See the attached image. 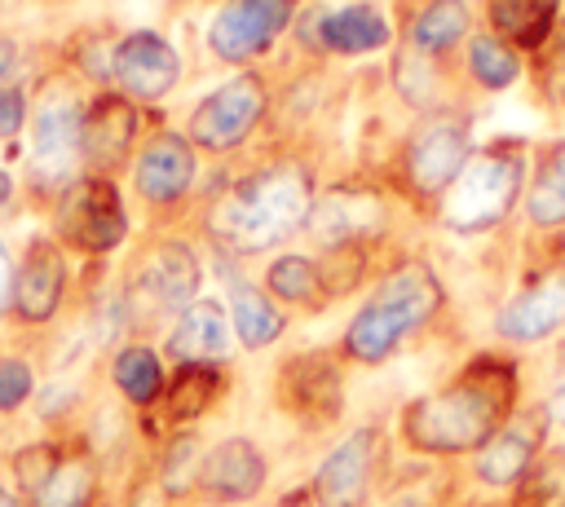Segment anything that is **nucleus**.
<instances>
[{"label": "nucleus", "instance_id": "2eb2a0df", "mask_svg": "<svg viewBox=\"0 0 565 507\" xmlns=\"http://www.w3.org/2000/svg\"><path fill=\"white\" fill-rule=\"evenodd\" d=\"M265 454L247 436H225L199 463V494L207 503H247L265 489Z\"/></svg>", "mask_w": 565, "mask_h": 507}, {"label": "nucleus", "instance_id": "ddd939ff", "mask_svg": "<svg viewBox=\"0 0 565 507\" xmlns=\"http://www.w3.org/2000/svg\"><path fill=\"white\" fill-rule=\"evenodd\" d=\"M561 326H565V265H552V269L534 273L494 317V331L512 344L547 339Z\"/></svg>", "mask_w": 565, "mask_h": 507}, {"label": "nucleus", "instance_id": "58836bf2", "mask_svg": "<svg viewBox=\"0 0 565 507\" xmlns=\"http://www.w3.org/2000/svg\"><path fill=\"white\" fill-rule=\"evenodd\" d=\"M4 198H9V172L0 168V203H4Z\"/></svg>", "mask_w": 565, "mask_h": 507}, {"label": "nucleus", "instance_id": "aec40b11", "mask_svg": "<svg viewBox=\"0 0 565 507\" xmlns=\"http://www.w3.org/2000/svg\"><path fill=\"white\" fill-rule=\"evenodd\" d=\"M230 313L216 304V300H194L177 313L172 331H168V353L172 362L181 366H194V362H221L225 348H230Z\"/></svg>", "mask_w": 565, "mask_h": 507}, {"label": "nucleus", "instance_id": "423d86ee", "mask_svg": "<svg viewBox=\"0 0 565 507\" xmlns=\"http://www.w3.org/2000/svg\"><path fill=\"white\" fill-rule=\"evenodd\" d=\"M265 106H269V88L260 75H234L225 79L221 88H212L194 110H190V123H185V137L190 145H203L212 154H225L234 145H243L256 123L265 119Z\"/></svg>", "mask_w": 565, "mask_h": 507}, {"label": "nucleus", "instance_id": "2f4dec72", "mask_svg": "<svg viewBox=\"0 0 565 507\" xmlns=\"http://www.w3.org/2000/svg\"><path fill=\"white\" fill-rule=\"evenodd\" d=\"M468 71L481 88H508L516 75H521V57L508 40H499L494 31L490 35H477L468 44Z\"/></svg>", "mask_w": 565, "mask_h": 507}, {"label": "nucleus", "instance_id": "393cba45", "mask_svg": "<svg viewBox=\"0 0 565 507\" xmlns=\"http://www.w3.org/2000/svg\"><path fill=\"white\" fill-rule=\"evenodd\" d=\"M225 375L212 362H194V366H177V375L163 384V410L172 423H194L199 414L212 410V401L221 397Z\"/></svg>", "mask_w": 565, "mask_h": 507}, {"label": "nucleus", "instance_id": "dca6fc26", "mask_svg": "<svg viewBox=\"0 0 565 507\" xmlns=\"http://www.w3.org/2000/svg\"><path fill=\"white\" fill-rule=\"evenodd\" d=\"M132 137H137V110L128 97L119 93H102L88 110H84V128H79V159L106 176L115 172L128 150H132Z\"/></svg>", "mask_w": 565, "mask_h": 507}, {"label": "nucleus", "instance_id": "4468645a", "mask_svg": "<svg viewBox=\"0 0 565 507\" xmlns=\"http://www.w3.org/2000/svg\"><path fill=\"white\" fill-rule=\"evenodd\" d=\"M115 79L124 84L128 97L137 101H159L177 88L181 79V57L177 48L154 35V31H132L115 44Z\"/></svg>", "mask_w": 565, "mask_h": 507}, {"label": "nucleus", "instance_id": "7ed1b4c3", "mask_svg": "<svg viewBox=\"0 0 565 507\" xmlns=\"http://www.w3.org/2000/svg\"><path fill=\"white\" fill-rule=\"evenodd\" d=\"M441 282L433 273V265L424 260H397L380 287L371 291V300L353 313V322L344 326V353L362 366H375L384 357H393L437 309H441Z\"/></svg>", "mask_w": 565, "mask_h": 507}, {"label": "nucleus", "instance_id": "6ab92c4d", "mask_svg": "<svg viewBox=\"0 0 565 507\" xmlns=\"http://www.w3.org/2000/svg\"><path fill=\"white\" fill-rule=\"evenodd\" d=\"M62 291H66V260L57 242L35 238L13 273V313L22 322H49L62 304Z\"/></svg>", "mask_w": 565, "mask_h": 507}, {"label": "nucleus", "instance_id": "9d476101", "mask_svg": "<svg viewBox=\"0 0 565 507\" xmlns=\"http://www.w3.org/2000/svg\"><path fill=\"white\" fill-rule=\"evenodd\" d=\"M296 0H225L207 22V48L221 62H252L291 22Z\"/></svg>", "mask_w": 565, "mask_h": 507}, {"label": "nucleus", "instance_id": "4be33fe9", "mask_svg": "<svg viewBox=\"0 0 565 507\" xmlns=\"http://www.w3.org/2000/svg\"><path fill=\"white\" fill-rule=\"evenodd\" d=\"M79 128H84V110L75 106V97L57 93L40 106L35 137H31V154L40 172H66L79 159Z\"/></svg>", "mask_w": 565, "mask_h": 507}, {"label": "nucleus", "instance_id": "4c0bfd02", "mask_svg": "<svg viewBox=\"0 0 565 507\" xmlns=\"http://www.w3.org/2000/svg\"><path fill=\"white\" fill-rule=\"evenodd\" d=\"M547 419H552V423H561V428H565V384H561V388H556V392H552V401H547Z\"/></svg>", "mask_w": 565, "mask_h": 507}, {"label": "nucleus", "instance_id": "a878e982", "mask_svg": "<svg viewBox=\"0 0 565 507\" xmlns=\"http://www.w3.org/2000/svg\"><path fill=\"white\" fill-rule=\"evenodd\" d=\"M230 326H234V335L247 344V348H269L278 335H282V326H287V317L278 313V304H274V295H265L260 287H234L230 291Z\"/></svg>", "mask_w": 565, "mask_h": 507}, {"label": "nucleus", "instance_id": "ea45409f", "mask_svg": "<svg viewBox=\"0 0 565 507\" xmlns=\"http://www.w3.org/2000/svg\"><path fill=\"white\" fill-rule=\"evenodd\" d=\"M0 507H18V498H13L9 489H0Z\"/></svg>", "mask_w": 565, "mask_h": 507}, {"label": "nucleus", "instance_id": "7c9ffc66", "mask_svg": "<svg viewBox=\"0 0 565 507\" xmlns=\"http://www.w3.org/2000/svg\"><path fill=\"white\" fill-rule=\"evenodd\" d=\"M512 507H565V450H547L516 481Z\"/></svg>", "mask_w": 565, "mask_h": 507}, {"label": "nucleus", "instance_id": "c85d7f7f", "mask_svg": "<svg viewBox=\"0 0 565 507\" xmlns=\"http://www.w3.org/2000/svg\"><path fill=\"white\" fill-rule=\"evenodd\" d=\"M110 375H115V388H119L132 406L159 401V397H163V384H168V379H163V366H159V357H154V348H146V344L119 348Z\"/></svg>", "mask_w": 565, "mask_h": 507}, {"label": "nucleus", "instance_id": "39448f33", "mask_svg": "<svg viewBox=\"0 0 565 507\" xmlns=\"http://www.w3.org/2000/svg\"><path fill=\"white\" fill-rule=\"evenodd\" d=\"M468 132L472 123L459 110H428L411 128L402 145V176L415 198H441L450 190V181L468 163Z\"/></svg>", "mask_w": 565, "mask_h": 507}, {"label": "nucleus", "instance_id": "412c9836", "mask_svg": "<svg viewBox=\"0 0 565 507\" xmlns=\"http://www.w3.org/2000/svg\"><path fill=\"white\" fill-rule=\"evenodd\" d=\"M313 26H318V48L327 53H375L393 40V26L384 18V9L375 4H344V9H331V13H313Z\"/></svg>", "mask_w": 565, "mask_h": 507}, {"label": "nucleus", "instance_id": "f257e3e1", "mask_svg": "<svg viewBox=\"0 0 565 507\" xmlns=\"http://www.w3.org/2000/svg\"><path fill=\"white\" fill-rule=\"evenodd\" d=\"M516 410V366L486 353L472 357L446 388L419 397L402 414V436L419 454L481 450Z\"/></svg>", "mask_w": 565, "mask_h": 507}, {"label": "nucleus", "instance_id": "f03ea898", "mask_svg": "<svg viewBox=\"0 0 565 507\" xmlns=\"http://www.w3.org/2000/svg\"><path fill=\"white\" fill-rule=\"evenodd\" d=\"M313 212V176L296 159L265 163L247 176H238L230 190H221L207 207V234L238 251L256 256L291 238L296 229L309 225Z\"/></svg>", "mask_w": 565, "mask_h": 507}, {"label": "nucleus", "instance_id": "5701e85b", "mask_svg": "<svg viewBox=\"0 0 565 507\" xmlns=\"http://www.w3.org/2000/svg\"><path fill=\"white\" fill-rule=\"evenodd\" d=\"M561 0H486V18L512 48H543L556 26Z\"/></svg>", "mask_w": 565, "mask_h": 507}, {"label": "nucleus", "instance_id": "c9c22d12", "mask_svg": "<svg viewBox=\"0 0 565 507\" xmlns=\"http://www.w3.org/2000/svg\"><path fill=\"white\" fill-rule=\"evenodd\" d=\"M22 110H26L22 106V93H13V88L0 93V137H13L22 128Z\"/></svg>", "mask_w": 565, "mask_h": 507}, {"label": "nucleus", "instance_id": "72a5a7b5", "mask_svg": "<svg viewBox=\"0 0 565 507\" xmlns=\"http://www.w3.org/2000/svg\"><path fill=\"white\" fill-rule=\"evenodd\" d=\"M35 392V375L22 357H0V410H18Z\"/></svg>", "mask_w": 565, "mask_h": 507}, {"label": "nucleus", "instance_id": "1a4fd4ad", "mask_svg": "<svg viewBox=\"0 0 565 507\" xmlns=\"http://www.w3.org/2000/svg\"><path fill=\"white\" fill-rule=\"evenodd\" d=\"M199 291V260L185 242H159L150 247L128 282V309L132 317H163L194 304Z\"/></svg>", "mask_w": 565, "mask_h": 507}, {"label": "nucleus", "instance_id": "f704fd0d", "mask_svg": "<svg viewBox=\"0 0 565 507\" xmlns=\"http://www.w3.org/2000/svg\"><path fill=\"white\" fill-rule=\"evenodd\" d=\"M543 88L552 101H565V40L552 48V57L543 62Z\"/></svg>", "mask_w": 565, "mask_h": 507}, {"label": "nucleus", "instance_id": "0eeeda50", "mask_svg": "<svg viewBox=\"0 0 565 507\" xmlns=\"http://www.w3.org/2000/svg\"><path fill=\"white\" fill-rule=\"evenodd\" d=\"M388 225V203L375 185L366 181H340L327 185L322 194H313V212H309V234L335 251V247H362L371 238H380Z\"/></svg>", "mask_w": 565, "mask_h": 507}, {"label": "nucleus", "instance_id": "f3484780", "mask_svg": "<svg viewBox=\"0 0 565 507\" xmlns=\"http://www.w3.org/2000/svg\"><path fill=\"white\" fill-rule=\"evenodd\" d=\"M543 428H547V410H530V414H512L481 450H477V476L486 485H516L534 459L543 454Z\"/></svg>", "mask_w": 565, "mask_h": 507}, {"label": "nucleus", "instance_id": "b1692460", "mask_svg": "<svg viewBox=\"0 0 565 507\" xmlns=\"http://www.w3.org/2000/svg\"><path fill=\"white\" fill-rule=\"evenodd\" d=\"M97 494V463L84 450L57 454L49 476L31 489V507H93Z\"/></svg>", "mask_w": 565, "mask_h": 507}, {"label": "nucleus", "instance_id": "e433bc0d", "mask_svg": "<svg viewBox=\"0 0 565 507\" xmlns=\"http://www.w3.org/2000/svg\"><path fill=\"white\" fill-rule=\"evenodd\" d=\"M13 309V265H9V251L0 242V313Z\"/></svg>", "mask_w": 565, "mask_h": 507}, {"label": "nucleus", "instance_id": "c756f323", "mask_svg": "<svg viewBox=\"0 0 565 507\" xmlns=\"http://www.w3.org/2000/svg\"><path fill=\"white\" fill-rule=\"evenodd\" d=\"M468 31V4L463 0H424L411 18V44L419 53H441Z\"/></svg>", "mask_w": 565, "mask_h": 507}, {"label": "nucleus", "instance_id": "bb28decb", "mask_svg": "<svg viewBox=\"0 0 565 507\" xmlns=\"http://www.w3.org/2000/svg\"><path fill=\"white\" fill-rule=\"evenodd\" d=\"M525 212L539 229H556L565 225V141H556L539 168H534V181H530V194H525Z\"/></svg>", "mask_w": 565, "mask_h": 507}, {"label": "nucleus", "instance_id": "473e14b6", "mask_svg": "<svg viewBox=\"0 0 565 507\" xmlns=\"http://www.w3.org/2000/svg\"><path fill=\"white\" fill-rule=\"evenodd\" d=\"M199 441L194 436H177L172 445H168V459H163V489L168 494H185L190 485H199Z\"/></svg>", "mask_w": 565, "mask_h": 507}, {"label": "nucleus", "instance_id": "f8f14e48", "mask_svg": "<svg viewBox=\"0 0 565 507\" xmlns=\"http://www.w3.org/2000/svg\"><path fill=\"white\" fill-rule=\"evenodd\" d=\"M384 454V432L380 428H358L349 432L313 472V503L318 507H362L375 467Z\"/></svg>", "mask_w": 565, "mask_h": 507}, {"label": "nucleus", "instance_id": "6e6552de", "mask_svg": "<svg viewBox=\"0 0 565 507\" xmlns=\"http://www.w3.org/2000/svg\"><path fill=\"white\" fill-rule=\"evenodd\" d=\"M57 234L75 251H88V256H106L124 242L128 216H124V203H119V190L110 185V176H84L62 194Z\"/></svg>", "mask_w": 565, "mask_h": 507}, {"label": "nucleus", "instance_id": "20e7f679", "mask_svg": "<svg viewBox=\"0 0 565 507\" xmlns=\"http://www.w3.org/2000/svg\"><path fill=\"white\" fill-rule=\"evenodd\" d=\"M525 185V145L494 141L468 154L463 172L441 194V225L455 234H486L508 220Z\"/></svg>", "mask_w": 565, "mask_h": 507}, {"label": "nucleus", "instance_id": "cd10ccee", "mask_svg": "<svg viewBox=\"0 0 565 507\" xmlns=\"http://www.w3.org/2000/svg\"><path fill=\"white\" fill-rule=\"evenodd\" d=\"M265 287L274 300L282 304H322L327 300V282H322V265L309 260V256H278L269 269H265Z\"/></svg>", "mask_w": 565, "mask_h": 507}, {"label": "nucleus", "instance_id": "9b49d317", "mask_svg": "<svg viewBox=\"0 0 565 507\" xmlns=\"http://www.w3.org/2000/svg\"><path fill=\"white\" fill-rule=\"evenodd\" d=\"M278 406L309 423V428H322L340 414L344 406V384H340V366L327 357V353H291L282 366H278Z\"/></svg>", "mask_w": 565, "mask_h": 507}, {"label": "nucleus", "instance_id": "a211bd4d", "mask_svg": "<svg viewBox=\"0 0 565 507\" xmlns=\"http://www.w3.org/2000/svg\"><path fill=\"white\" fill-rule=\"evenodd\" d=\"M194 145L190 137L181 132H159L146 141V150L137 154V168H132V181H137V194L154 207L163 203H177L190 185H194Z\"/></svg>", "mask_w": 565, "mask_h": 507}]
</instances>
